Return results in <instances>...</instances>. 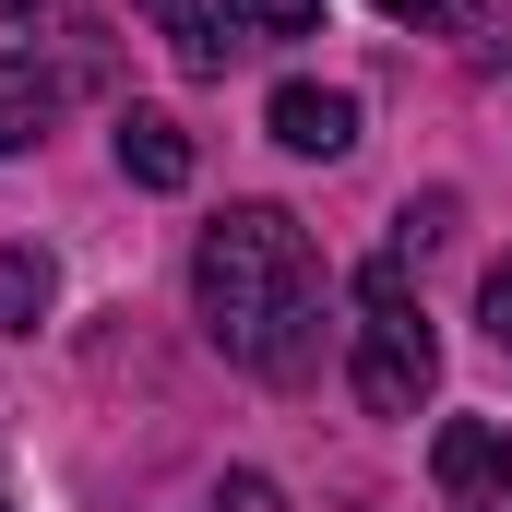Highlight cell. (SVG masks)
Listing matches in <instances>:
<instances>
[{
	"label": "cell",
	"mask_w": 512,
	"mask_h": 512,
	"mask_svg": "<svg viewBox=\"0 0 512 512\" xmlns=\"http://www.w3.org/2000/svg\"><path fill=\"white\" fill-rule=\"evenodd\" d=\"M191 298H203V334L262 382H298L310 346H322V262H310V227L274 215V203H227L203 227Z\"/></svg>",
	"instance_id": "6da1fadb"
},
{
	"label": "cell",
	"mask_w": 512,
	"mask_h": 512,
	"mask_svg": "<svg viewBox=\"0 0 512 512\" xmlns=\"http://www.w3.org/2000/svg\"><path fill=\"white\" fill-rule=\"evenodd\" d=\"M358 405L370 417H417V393L441 382V334H429V310L405 298V262H370L358 274Z\"/></svg>",
	"instance_id": "7a4b0ae2"
},
{
	"label": "cell",
	"mask_w": 512,
	"mask_h": 512,
	"mask_svg": "<svg viewBox=\"0 0 512 512\" xmlns=\"http://www.w3.org/2000/svg\"><path fill=\"white\" fill-rule=\"evenodd\" d=\"M262 120H274L286 155H346V143H358V96H346V84H274Z\"/></svg>",
	"instance_id": "3957f363"
},
{
	"label": "cell",
	"mask_w": 512,
	"mask_h": 512,
	"mask_svg": "<svg viewBox=\"0 0 512 512\" xmlns=\"http://www.w3.org/2000/svg\"><path fill=\"white\" fill-rule=\"evenodd\" d=\"M429 477H441V501H477V489H501V501H512V429L453 417V429L429 441Z\"/></svg>",
	"instance_id": "277c9868"
},
{
	"label": "cell",
	"mask_w": 512,
	"mask_h": 512,
	"mask_svg": "<svg viewBox=\"0 0 512 512\" xmlns=\"http://www.w3.org/2000/svg\"><path fill=\"white\" fill-rule=\"evenodd\" d=\"M120 179L179 191V179H191V131L167 120V108H120Z\"/></svg>",
	"instance_id": "5b68a950"
},
{
	"label": "cell",
	"mask_w": 512,
	"mask_h": 512,
	"mask_svg": "<svg viewBox=\"0 0 512 512\" xmlns=\"http://www.w3.org/2000/svg\"><path fill=\"white\" fill-rule=\"evenodd\" d=\"M48 120H60V72H36V60H0V155H24Z\"/></svg>",
	"instance_id": "8992f818"
},
{
	"label": "cell",
	"mask_w": 512,
	"mask_h": 512,
	"mask_svg": "<svg viewBox=\"0 0 512 512\" xmlns=\"http://www.w3.org/2000/svg\"><path fill=\"white\" fill-rule=\"evenodd\" d=\"M143 12L167 24V48H179L191 72H227V48H239V36H215V12H203V0H143Z\"/></svg>",
	"instance_id": "52a82bcc"
},
{
	"label": "cell",
	"mask_w": 512,
	"mask_h": 512,
	"mask_svg": "<svg viewBox=\"0 0 512 512\" xmlns=\"http://www.w3.org/2000/svg\"><path fill=\"white\" fill-rule=\"evenodd\" d=\"M227 36H322V0H227Z\"/></svg>",
	"instance_id": "ba28073f"
},
{
	"label": "cell",
	"mask_w": 512,
	"mask_h": 512,
	"mask_svg": "<svg viewBox=\"0 0 512 512\" xmlns=\"http://www.w3.org/2000/svg\"><path fill=\"white\" fill-rule=\"evenodd\" d=\"M48 310V262L36 251H0V322H36Z\"/></svg>",
	"instance_id": "9c48e42d"
},
{
	"label": "cell",
	"mask_w": 512,
	"mask_h": 512,
	"mask_svg": "<svg viewBox=\"0 0 512 512\" xmlns=\"http://www.w3.org/2000/svg\"><path fill=\"white\" fill-rule=\"evenodd\" d=\"M477 310H489V346L512 358V262H489V298H477Z\"/></svg>",
	"instance_id": "30bf717a"
},
{
	"label": "cell",
	"mask_w": 512,
	"mask_h": 512,
	"mask_svg": "<svg viewBox=\"0 0 512 512\" xmlns=\"http://www.w3.org/2000/svg\"><path fill=\"white\" fill-rule=\"evenodd\" d=\"M393 24H477V12H465V0H382Z\"/></svg>",
	"instance_id": "8fae6325"
},
{
	"label": "cell",
	"mask_w": 512,
	"mask_h": 512,
	"mask_svg": "<svg viewBox=\"0 0 512 512\" xmlns=\"http://www.w3.org/2000/svg\"><path fill=\"white\" fill-rule=\"evenodd\" d=\"M227 512H274V489L262 477H227Z\"/></svg>",
	"instance_id": "7c38bea8"
},
{
	"label": "cell",
	"mask_w": 512,
	"mask_h": 512,
	"mask_svg": "<svg viewBox=\"0 0 512 512\" xmlns=\"http://www.w3.org/2000/svg\"><path fill=\"white\" fill-rule=\"evenodd\" d=\"M0 12H12V24H24V12H36V0H0Z\"/></svg>",
	"instance_id": "4fadbf2b"
}]
</instances>
